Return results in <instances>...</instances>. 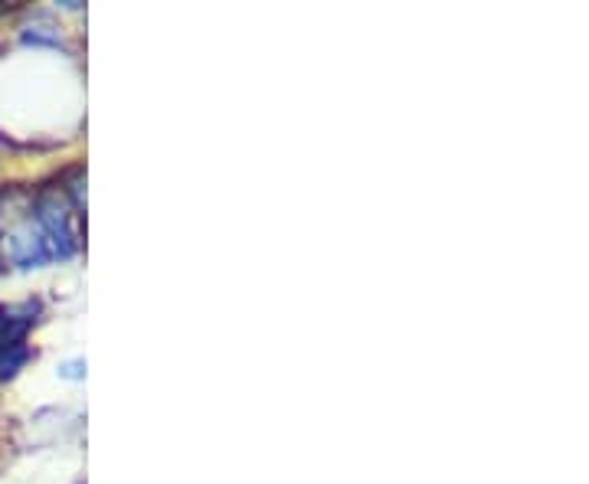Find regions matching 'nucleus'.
Returning <instances> with one entry per match:
<instances>
[{"label": "nucleus", "instance_id": "1", "mask_svg": "<svg viewBox=\"0 0 589 484\" xmlns=\"http://www.w3.org/2000/svg\"><path fill=\"white\" fill-rule=\"evenodd\" d=\"M27 360H30L27 341H20V344H0V380L17 377Z\"/></svg>", "mask_w": 589, "mask_h": 484}]
</instances>
